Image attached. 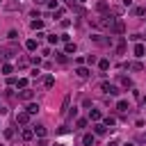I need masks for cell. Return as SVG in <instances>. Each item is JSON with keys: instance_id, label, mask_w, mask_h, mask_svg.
I'll return each mask as SVG.
<instances>
[{"instance_id": "cell-1", "label": "cell", "mask_w": 146, "mask_h": 146, "mask_svg": "<svg viewBox=\"0 0 146 146\" xmlns=\"http://www.w3.org/2000/svg\"><path fill=\"white\" fill-rule=\"evenodd\" d=\"M114 21H116V18H112V16L107 14V16H100V18L96 21V25H98V27H107V30H112V25H114Z\"/></svg>"}, {"instance_id": "cell-2", "label": "cell", "mask_w": 146, "mask_h": 146, "mask_svg": "<svg viewBox=\"0 0 146 146\" xmlns=\"http://www.w3.org/2000/svg\"><path fill=\"white\" fill-rule=\"evenodd\" d=\"M100 89H103V91H107L110 96H116V94H119V89H116L114 84H110V82H100Z\"/></svg>"}, {"instance_id": "cell-3", "label": "cell", "mask_w": 146, "mask_h": 146, "mask_svg": "<svg viewBox=\"0 0 146 146\" xmlns=\"http://www.w3.org/2000/svg\"><path fill=\"white\" fill-rule=\"evenodd\" d=\"M110 32H114V34H123V32H125L123 21H114V25H112V30H110Z\"/></svg>"}, {"instance_id": "cell-4", "label": "cell", "mask_w": 146, "mask_h": 146, "mask_svg": "<svg viewBox=\"0 0 146 146\" xmlns=\"http://www.w3.org/2000/svg\"><path fill=\"white\" fill-rule=\"evenodd\" d=\"M27 121H30V114H27V112H18V114H16V123H21V125H25Z\"/></svg>"}, {"instance_id": "cell-5", "label": "cell", "mask_w": 146, "mask_h": 146, "mask_svg": "<svg viewBox=\"0 0 146 146\" xmlns=\"http://www.w3.org/2000/svg\"><path fill=\"white\" fill-rule=\"evenodd\" d=\"M21 137H23V141H30V139L34 137V130H32V128H23V132H21Z\"/></svg>"}, {"instance_id": "cell-6", "label": "cell", "mask_w": 146, "mask_h": 146, "mask_svg": "<svg viewBox=\"0 0 146 146\" xmlns=\"http://www.w3.org/2000/svg\"><path fill=\"white\" fill-rule=\"evenodd\" d=\"M32 96H34V91H32V89H27V87H25V89L18 94V98H23V100H30Z\"/></svg>"}, {"instance_id": "cell-7", "label": "cell", "mask_w": 146, "mask_h": 146, "mask_svg": "<svg viewBox=\"0 0 146 146\" xmlns=\"http://www.w3.org/2000/svg\"><path fill=\"white\" fill-rule=\"evenodd\" d=\"M25 48H27V50H36V48H39V43H36L34 39H27V41H25Z\"/></svg>"}, {"instance_id": "cell-8", "label": "cell", "mask_w": 146, "mask_h": 146, "mask_svg": "<svg viewBox=\"0 0 146 146\" xmlns=\"http://www.w3.org/2000/svg\"><path fill=\"white\" fill-rule=\"evenodd\" d=\"M144 52H146L144 43H137V46H135V55H137V57H144Z\"/></svg>"}, {"instance_id": "cell-9", "label": "cell", "mask_w": 146, "mask_h": 146, "mask_svg": "<svg viewBox=\"0 0 146 146\" xmlns=\"http://www.w3.org/2000/svg\"><path fill=\"white\" fill-rule=\"evenodd\" d=\"M64 52L68 55V52H75V43L73 41H66V46H64Z\"/></svg>"}, {"instance_id": "cell-10", "label": "cell", "mask_w": 146, "mask_h": 146, "mask_svg": "<svg viewBox=\"0 0 146 146\" xmlns=\"http://www.w3.org/2000/svg\"><path fill=\"white\" fill-rule=\"evenodd\" d=\"M25 112H27V114H36V112H39V105H36V103H30Z\"/></svg>"}, {"instance_id": "cell-11", "label": "cell", "mask_w": 146, "mask_h": 146, "mask_svg": "<svg viewBox=\"0 0 146 146\" xmlns=\"http://www.w3.org/2000/svg\"><path fill=\"white\" fill-rule=\"evenodd\" d=\"M100 116H103V114H100L98 110H91V112H89V119H91V121H100Z\"/></svg>"}, {"instance_id": "cell-12", "label": "cell", "mask_w": 146, "mask_h": 146, "mask_svg": "<svg viewBox=\"0 0 146 146\" xmlns=\"http://www.w3.org/2000/svg\"><path fill=\"white\" fill-rule=\"evenodd\" d=\"M94 130H96V135H105L107 125H105V123H96V128H94Z\"/></svg>"}, {"instance_id": "cell-13", "label": "cell", "mask_w": 146, "mask_h": 146, "mask_svg": "<svg viewBox=\"0 0 146 146\" xmlns=\"http://www.w3.org/2000/svg\"><path fill=\"white\" fill-rule=\"evenodd\" d=\"M82 144L84 146H94V135H84L82 137Z\"/></svg>"}, {"instance_id": "cell-14", "label": "cell", "mask_w": 146, "mask_h": 146, "mask_svg": "<svg viewBox=\"0 0 146 146\" xmlns=\"http://www.w3.org/2000/svg\"><path fill=\"white\" fill-rule=\"evenodd\" d=\"M75 73H78L80 78H89V68H84V66H80V68H78Z\"/></svg>"}, {"instance_id": "cell-15", "label": "cell", "mask_w": 146, "mask_h": 146, "mask_svg": "<svg viewBox=\"0 0 146 146\" xmlns=\"http://www.w3.org/2000/svg\"><path fill=\"white\" fill-rule=\"evenodd\" d=\"M98 66H100V71H107V68H110V59H100Z\"/></svg>"}, {"instance_id": "cell-16", "label": "cell", "mask_w": 146, "mask_h": 146, "mask_svg": "<svg viewBox=\"0 0 146 146\" xmlns=\"http://www.w3.org/2000/svg\"><path fill=\"white\" fill-rule=\"evenodd\" d=\"M116 110L125 112V110H128V103H125V100H119V103H116Z\"/></svg>"}, {"instance_id": "cell-17", "label": "cell", "mask_w": 146, "mask_h": 146, "mask_svg": "<svg viewBox=\"0 0 146 146\" xmlns=\"http://www.w3.org/2000/svg\"><path fill=\"white\" fill-rule=\"evenodd\" d=\"M34 132H36L39 137H46V128H43V125H36V128H34Z\"/></svg>"}, {"instance_id": "cell-18", "label": "cell", "mask_w": 146, "mask_h": 146, "mask_svg": "<svg viewBox=\"0 0 146 146\" xmlns=\"http://www.w3.org/2000/svg\"><path fill=\"white\" fill-rule=\"evenodd\" d=\"M32 27H34V30H41V27H43V21H39V18L32 21Z\"/></svg>"}, {"instance_id": "cell-19", "label": "cell", "mask_w": 146, "mask_h": 146, "mask_svg": "<svg viewBox=\"0 0 146 146\" xmlns=\"http://www.w3.org/2000/svg\"><path fill=\"white\" fill-rule=\"evenodd\" d=\"M43 84H46V87H48V89H50V87H52V84H55V78H52V75H48V78H46V82H43Z\"/></svg>"}, {"instance_id": "cell-20", "label": "cell", "mask_w": 146, "mask_h": 146, "mask_svg": "<svg viewBox=\"0 0 146 146\" xmlns=\"http://www.w3.org/2000/svg\"><path fill=\"white\" fill-rule=\"evenodd\" d=\"M11 71H14L11 64H5V66H2V73H11Z\"/></svg>"}, {"instance_id": "cell-21", "label": "cell", "mask_w": 146, "mask_h": 146, "mask_svg": "<svg viewBox=\"0 0 146 146\" xmlns=\"http://www.w3.org/2000/svg\"><path fill=\"white\" fill-rule=\"evenodd\" d=\"M16 84H18V87H21V89H25V87H27V80H25V78H21V80H18V82H16Z\"/></svg>"}, {"instance_id": "cell-22", "label": "cell", "mask_w": 146, "mask_h": 146, "mask_svg": "<svg viewBox=\"0 0 146 146\" xmlns=\"http://www.w3.org/2000/svg\"><path fill=\"white\" fill-rule=\"evenodd\" d=\"M98 11H107V2H98Z\"/></svg>"}, {"instance_id": "cell-23", "label": "cell", "mask_w": 146, "mask_h": 146, "mask_svg": "<svg viewBox=\"0 0 146 146\" xmlns=\"http://www.w3.org/2000/svg\"><path fill=\"white\" fill-rule=\"evenodd\" d=\"M130 68H132V71H141V64H139V62H135V64H130Z\"/></svg>"}, {"instance_id": "cell-24", "label": "cell", "mask_w": 146, "mask_h": 146, "mask_svg": "<svg viewBox=\"0 0 146 146\" xmlns=\"http://www.w3.org/2000/svg\"><path fill=\"white\" fill-rule=\"evenodd\" d=\"M121 84H123V87H125V89H128V87H132V82H130V80H128V78H123V80H121Z\"/></svg>"}, {"instance_id": "cell-25", "label": "cell", "mask_w": 146, "mask_h": 146, "mask_svg": "<svg viewBox=\"0 0 146 146\" xmlns=\"http://www.w3.org/2000/svg\"><path fill=\"white\" fill-rule=\"evenodd\" d=\"M114 123H116L114 116H107V119H105V125H114Z\"/></svg>"}, {"instance_id": "cell-26", "label": "cell", "mask_w": 146, "mask_h": 146, "mask_svg": "<svg viewBox=\"0 0 146 146\" xmlns=\"http://www.w3.org/2000/svg\"><path fill=\"white\" fill-rule=\"evenodd\" d=\"M75 125H78V128H84V125H87V119H78V123H75Z\"/></svg>"}, {"instance_id": "cell-27", "label": "cell", "mask_w": 146, "mask_h": 146, "mask_svg": "<svg viewBox=\"0 0 146 146\" xmlns=\"http://www.w3.org/2000/svg\"><path fill=\"white\" fill-rule=\"evenodd\" d=\"M144 11H146L144 7H137V9H135V14H137V16H144Z\"/></svg>"}, {"instance_id": "cell-28", "label": "cell", "mask_w": 146, "mask_h": 146, "mask_svg": "<svg viewBox=\"0 0 146 146\" xmlns=\"http://www.w3.org/2000/svg\"><path fill=\"white\" fill-rule=\"evenodd\" d=\"M48 41H50V43H57V41H59V36H55V34H50V36H48Z\"/></svg>"}, {"instance_id": "cell-29", "label": "cell", "mask_w": 146, "mask_h": 146, "mask_svg": "<svg viewBox=\"0 0 146 146\" xmlns=\"http://www.w3.org/2000/svg\"><path fill=\"white\" fill-rule=\"evenodd\" d=\"M116 50H119V52H123V50H125V43H123V41H119V46H116Z\"/></svg>"}, {"instance_id": "cell-30", "label": "cell", "mask_w": 146, "mask_h": 146, "mask_svg": "<svg viewBox=\"0 0 146 146\" xmlns=\"http://www.w3.org/2000/svg\"><path fill=\"white\" fill-rule=\"evenodd\" d=\"M5 137H9V139H11V137H14V130H11V128H7V130H5Z\"/></svg>"}, {"instance_id": "cell-31", "label": "cell", "mask_w": 146, "mask_h": 146, "mask_svg": "<svg viewBox=\"0 0 146 146\" xmlns=\"http://www.w3.org/2000/svg\"><path fill=\"white\" fill-rule=\"evenodd\" d=\"M107 146H119V144H116V141H110V144H107Z\"/></svg>"}, {"instance_id": "cell-32", "label": "cell", "mask_w": 146, "mask_h": 146, "mask_svg": "<svg viewBox=\"0 0 146 146\" xmlns=\"http://www.w3.org/2000/svg\"><path fill=\"white\" fill-rule=\"evenodd\" d=\"M34 2H36V5H43V2H46V0H34Z\"/></svg>"}, {"instance_id": "cell-33", "label": "cell", "mask_w": 146, "mask_h": 146, "mask_svg": "<svg viewBox=\"0 0 146 146\" xmlns=\"http://www.w3.org/2000/svg\"><path fill=\"white\" fill-rule=\"evenodd\" d=\"M75 2H78V5H82V2H87V0H75Z\"/></svg>"}, {"instance_id": "cell-34", "label": "cell", "mask_w": 146, "mask_h": 146, "mask_svg": "<svg viewBox=\"0 0 146 146\" xmlns=\"http://www.w3.org/2000/svg\"><path fill=\"white\" fill-rule=\"evenodd\" d=\"M64 2H68V5H73V0H64Z\"/></svg>"}, {"instance_id": "cell-35", "label": "cell", "mask_w": 146, "mask_h": 146, "mask_svg": "<svg viewBox=\"0 0 146 146\" xmlns=\"http://www.w3.org/2000/svg\"><path fill=\"white\" fill-rule=\"evenodd\" d=\"M144 105H146V96H144Z\"/></svg>"}, {"instance_id": "cell-36", "label": "cell", "mask_w": 146, "mask_h": 146, "mask_svg": "<svg viewBox=\"0 0 146 146\" xmlns=\"http://www.w3.org/2000/svg\"><path fill=\"white\" fill-rule=\"evenodd\" d=\"M125 146H132V144H125Z\"/></svg>"}, {"instance_id": "cell-37", "label": "cell", "mask_w": 146, "mask_h": 146, "mask_svg": "<svg viewBox=\"0 0 146 146\" xmlns=\"http://www.w3.org/2000/svg\"><path fill=\"white\" fill-rule=\"evenodd\" d=\"M55 146H62V144H55Z\"/></svg>"}]
</instances>
